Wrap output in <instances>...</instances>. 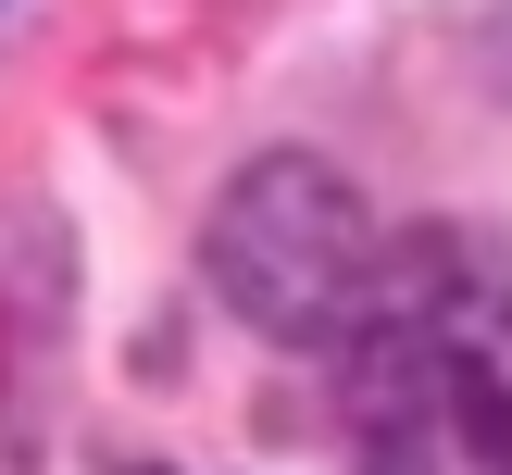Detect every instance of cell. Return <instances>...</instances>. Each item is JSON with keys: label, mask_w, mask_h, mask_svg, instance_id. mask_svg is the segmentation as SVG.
<instances>
[{"label": "cell", "mask_w": 512, "mask_h": 475, "mask_svg": "<svg viewBox=\"0 0 512 475\" xmlns=\"http://www.w3.org/2000/svg\"><path fill=\"white\" fill-rule=\"evenodd\" d=\"M213 275L238 288L250 325L275 338H325L363 300V200L325 163H250L213 213Z\"/></svg>", "instance_id": "6da1fadb"}, {"label": "cell", "mask_w": 512, "mask_h": 475, "mask_svg": "<svg viewBox=\"0 0 512 475\" xmlns=\"http://www.w3.org/2000/svg\"><path fill=\"white\" fill-rule=\"evenodd\" d=\"M363 475H512V375L475 350V325L413 313L375 338Z\"/></svg>", "instance_id": "7a4b0ae2"}]
</instances>
